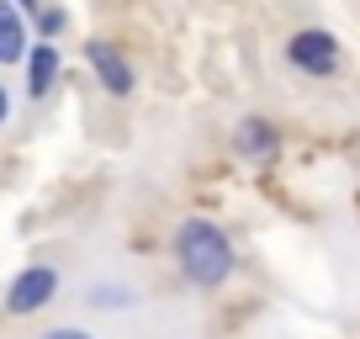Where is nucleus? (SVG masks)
I'll list each match as a JSON object with an SVG mask.
<instances>
[{"label":"nucleus","mask_w":360,"mask_h":339,"mask_svg":"<svg viewBox=\"0 0 360 339\" xmlns=\"http://www.w3.org/2000/svg\"><path fill=\"white\" fill-rule=\"evenodd\" d=\"M37 43L32 16L16 6V0H0V69H22L27 48Z\"/></svg>","instance_id":"nucleus-8"},{"label":"nucleus","mask_w":360,"mask_h":339,"mask_svg":"<svg viewBox=\"0 0 360 339\" xmlns=\"http://www.w3.org/2000/svg\"><path fill=\"white\" fill-rule=\"evenodd\" d=\"M169 260H175V271H180L186 286H196V292H223V286L233 281V271H238V244L228 238L223 223L191 212V217H180L175 234H169Z\"/></svg>","instance_id":"nucleus-1"},{"label":"nucleus","mask_w":360,"mask_h":339,"mask_svg":"<svg viewBox=\"0 0 360 339\" xmlns=\"http://www.w3.org/2000/svg\"><path fill=\"white\" fill-rule=\"evenodd\" d=\"M58 85H64V48L37 37V43L27 48V58H22V96L32 106H43V101H53Z\"/></svg>","instance_id":"nucleus-5"},{"label":"nucleus","mask_w":360,"mask_h":339,"mask_svg":"<svg viewBox=\"0 0 360 339\" xmlns=\"http://www.w3.org/2000/svg\"><path fill=\"white\" fill-rule=\"evenodd\" d=\"M58 292H64V271H58L53 260H27L22 271L6 281L0 307H6V318H37V313H48V307L58 302Z\"/></svg>","instance_id":"nucleus-2"},{"label":"nucleus","mask_w":360,"mask_h":339,"mask_svg":"<svg viewBox=\"0 0 360 339\" xmlns=\"http://www.w3.org/2000/svg\"><path fill=\"white\" fill-rule=\"evenodd\" d=\"M281 58L307 79H334L345 69V43H339L328 27H297L281 43Z\"/></svg>","instance_id":"nucleus-3"},{"label":"nucleus","mask_w":360,"mask_h":339,"mask_svg":"<svg viewBox=\"0 0 360 339\" xmlns=\"http://www.w3.org/2000/svg\"><path fill=\"white\" fill-rule=\"evenodd\" d=\"M79 302L90 307V313H138L143 307V286L127 281V276H90L85 286H79Z\"/></svg>","instance_id":"nucleus-6"},{"label":"nucleus","mask_w":360,"mask_h":339,"mask_svg":"<svg viewBox=\"0 0 360 339\" xmlns=\"http://www.w3.org/2000/svg\"><path fill=\"white\" fill-rule=\"evenodd\" d=\"M27 16H32V32L48 37V43H58V37L69 32V11L58 6V0H16Z\"/></svg>","instance_id":"nucleus-9"},{"label":"nucleus","mask_w":360,"mask_h":339,"mask_svg":"<svg viewBox=\"0 0 360 339\" xmlns=\"http://www.w3.org/2000/svg\"><path fill=\"white\" fill-rule=\"evenodd\" d=\"M11 112H16V96H11V85L0 79V133L11 127Z\"/></svg>","instance_id":"nucleus-11"},{"label":"nucleus","mask_w":360,"mask_h":339,"mask_svg":"<svg viewBox=\"0 0 360 339\" xmlns=\"http://www.w3.org/2000/svg\"><path fill=\"white\" fill-rule=\"evenodd\" d=\"M233 154L249 159V165H270V159H281V127L270 122V117L249 112L233 122Z\"/></svg>","instance_id":"nucleus-7"},{"label":"nucleus","mask_w":360,"mask_h":339,"mask_svg":"<svg viewBox=\"0 0 360 339\" xmlns=\"http://www.w3.org/2000/svg\"><path fill=\"white\" fill-rule=\"evenodd\" d=\"M85 69L96 75V85H101L112 101H133L138 69H133V58H127L112 37H90V43H85Z\"/></svg>","instance_id":"nucleus-4"},{"label":"nucleus","mask_w":360,"mask_h":339,"mask_svg":"<svg viewBox=\"0 0 360 339\" xmlns=\"http://www.w3.org/2000/svg\"><path fill=\"white\" fill-rule=\"evenodd\" d=\"M37 339H101L96 328H85V324H48Z\"/></svg>","instance_id":"nucleus-10"}]
</instances>
